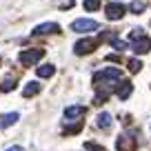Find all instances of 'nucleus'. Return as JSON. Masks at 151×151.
Here are the masks:
<instances>
[{
	"instance_id": "obj_1",
	"label": "nucleus",
	"mask_w": 151,
	"mask_h": 151,
	"mask_svg": "<svg viewBox=\"0 0 151 151\" xmlns=\"http://www.w3.org/2000/svg\"><path fill=\"white\" fill-rule=\"evenodd\" d=\"M120 78H122V71L120 69H116V67H107V69H102V71H98V73H93V82H96V87H102V93L107 96V91L111 89V85H116V82H120Z\"/></svg>"
},
{
	"instance_id": "obj_2",
	"label": "nucleus",
	"mask_w": 151,
	"mask_h": 151,
	"mask_svg": "<svg viewBox=\"0 0 151 151\" xmlns=\"http://www.w3.org/2000/svg\"><path fill=\"white\" fill-rule=\"evenodd\" d=\"M131 49L136 53H147V51H151V40L145 36V31L142 29H133L131 31Z\"/></svg>"
},
{
	"instance_id": "obj_3",
	"label": "nucleus",
	"mask_w": 151,
	"mask_h": 151,
	"mask_svg": "<svg viewBox=\"0 0 151 151\" xmlns=\"http://www.w3.org/2000/svg\"><path fill=\"white\" fill-rule=\"evenodd\" d=\"M100 24L96 22V20H91V18H78V20H73L71 22V29L73 31H78V33H89V31H96Z\"/></svg>"
},
{
	"instance_id": "obj_4",
	"label": "nucleus",
	"mask_w": 151,
	"mask_h": 151,
	"mask_svg": "<svg viewBox=\"0 0 151 151\" xmlns=\"http://www.w3.org/2000/svg\"><path fill=\"white\" fill-rule=\"evenodd\" d=\"M42 56H45L42 49H27V51L20 53V62H22L24 67H31V65H36Z\"/></svg>"
},
{
	"instance_id": "obj_5",
	"label": "nucleus",
	"mask_w": 151,
	"mask_h": 151,
	"mask_svg": "<svg viewBox=\"0 0 151 151\" xmlns=\"http://www.w3.org/2000/svg\"><path fill=\"white\" fill-rule=\"evenodd\" d=\"M104 11H107V18L109 20H120L124 16V11H127V7L120 5V2H109Z\"/></svg>"
},
{
	"instance_id": "obj_6",
	"label": "nucleus",
	"mask_w": 151,
	"mask_h": 151,
	"mask_svg": "<svg viewBox=\"0 0 151 151\" xmlns=\"http://www.w3.org/2000/svg\"><path fill=\"white\" fill-rule=\"evenodd\" d=\"M96 49V40H91V38H85V40H78V42L73 45V51L78 53V56H85V53H91Z\"/></svg>"
},
{
	"instance_id": "obj_7",
	"label": "nucleus",
	"mask_w": 151,
	"mask_h": 151,
	"mask_svg": "<svg viewBox=\"0 0 151 151\" xmlns=\"http://www.w3.org/2000/svg\"><path fill=\"white\" fill-rule=\"evenodd\" d=\"M58 31H60L58 22H42V24H38L31 33L33 36H45V33H58Z\"/></svg>"
},
{
	"instance_id": "obj_8",
	"label": "nucleus",
	"mask_w": 151,
	"mask_h": 151,
	"mask_svg": "<svg viewBox=\"0 0 151 151\" xmlns=\"http://www.w3.org/2000/svg\"><path fill=\"white\" fill-rule=\"evenodd\" d=\"M80 116H85V107H78V104H73V107H67V109H65V118H67V122H69V120H73V118H80Z\"/></svg>"
},
{
	"instance_id": "obj_9",
	"label": "nucleus",
	"mask_w": 151,
	"mask_h": 151,
	"mask_svg": "<svg viewBox=\"0 0 151 151\" xmlns=\"http://www.w3.org/2000/svg\"><path fill=\"white\" fill-rule=\"evenodd\" d=\"M18 118H20V113H5V116H0V129H7V127H11V124H16L18 122Z\"/></svg>"
},
{
	"instance_id": "obj_10",
	"label": "nucleus",
	"mask_w": 151,
	"mask_h": 151,
	"mask_svg": "<svg viewBox=\"0 0 151 151\" xmlns=\"http://www.w3.org/2000/svg\"><path fill=\"white\" fill-rule=\"evenodd\" d=\"M111 122H113V120H111V113H107V111H102L98 118H96V124H98L100 129H109V127H111Z\"/></svg>"
},
{
	"instance_id": "obj_11",
	"label": "nucleus",
	"mask_w": 151,
	"mask_h": 151,
	"mask_svg": "<svg viewBox=\"0 0 151 151\" xmlns=\"http://www.w3.org/2000/svg\"><path fill=\"white\" fill-rule=\"evenodd\" d=\"M131 91H133L131 82H122V85L118 87V91H116V93H118V98H120V100H127L129 96H131Z\"/></svg>"
},
{
	"instance_id": "obj_12",
	"label": "nucleus",
	"mask_w": 151,
	"mask_h": 151,
	"mask_svg": "<svg viewBox=\"0 0 151 151\" xmlns=\"http://www.w3.org/2000/svg\"><path fill=\"white\" fill-rule=\"evenodd\" d=\"M40 78H51L53 73H56V67L53 65H42V67H38V71H36Z\"/></svg>"
},
{
	"instance_id": "obj_13",
	"label": "nucleus",
	"mask_w": 151,
	"mask_h": 151,
	"mask_svg": "<svg viewBox=\"0 0 151 151\" xmlns=\"http://www.w3.org/2000/svg\"><path fill=\"white\" fill-rule=\"evenodd\" d=\"M38 91H40V85H38V82H27V87L22 89V96L24 98H31V96H36Z\"/></svg>"
},
{
	"instance_id": "obj_14",
	"label": "nucleus",
	"mask_w": 151,
	"mask_h": 151,
	"mask_svg": "<svg viewBox=\"0 0 151 151\" xmlns=\"http://www.w3.org/2000/svg\"><path fill=\"white\" fill-rule=\"evenodd\" d=\"M118 149H122V151H133V140H127V136H120V138H118Z\"/></svg>"
},
{
	"instance_id": "obj_15",
	"label": "nucleus",
	"mask_w": 151,
	"mask_h": 151,
	"mask_svg": "<svg viewBox=\"0 0 151 151\" xmlns=\"http://www.w3.org/2000/svg\"><path fill=\"white\" fill-rule=\"evenodd\" d=\"M14 87H16V78H7V80H2V85H0V91L7 93V91H11Z\"/></svg>"
},
{
	"instance_id": "obj_16",
	"label": "nucleus",
	"mask_w": 151,
	"mask_h": 151,
	"mask_svg": "<svg viewBox=\"0 0 151 151\" xmlns=\"http://www.w3.org/2000/svg\"><path fill=\"white\" fill-rule=\"evenodd\" d=\"M82 7H85L87 11H96V9H100V0H85Z\"/></svg>"
},
{
	"instance_id": "obj_17",
	"label": "nucleus",
	"mask_w": 151,
	"mask_h": 151,
	"mask_svg": "<svg viewBox=\"0 0 151 151\" xmlns=\"http://www.w3.org/2000/svg\"><path fill=\"white\" fill-rule=\"evenodd\" d=\"M129 11H133V14H142V11H145V2H140V0L131 2V5H129Z\"/></svg>"
},
{
	"instance_id": "obj_18",
	"label": "nucleus",
	"mask_w": 151,
	"mask_h": 151,
	"mask_svg": "<svg viewBox=\"0 0 151 151\" xmlns=\"http://www.w3.org/2000/svg\"><path fill=\"white\" fill-rule=\"evenodd\" d=\"M111 45H113L116 49H118V51H122V49H127V47H129V45L124 42V40H120V38H113V40H111Z\"/></svg>"
},
{
	"instance_id": "obj_19",
	"label": "nucleus",
	"mask_w": 151,
	"mask_h": 151,
	"mask_svg": "<svg viewBox=\"0 0 151 151\" xmlns=\"http://www.w3.org/2000/svg\"><path fill=\"white\" fill-rule=\"evenodd\" d=\"M129 69H131L133 73H138V71L142 69V62L140 60H131V62H129Z\"/></svg>"
},
{
	"instance_id": "obj_20",
	"label": "nucleus",
	"mask_w": 151,
	"mask_h": 151,
	"mask_svg": "<svg viewBox=\"0 0 151 151\" xmlns=\"http://www.w3.org/2000/svg\"><path fill=\"white\" fill-rule=\"evenodd\" d=\"M87 149H89V151H104L102 147H98V145H91V142L87 145Z\"/></svg>"
},
{
	"instance_id": "obj_21",
	"label": "nucleus",
	"mask_w": 151,
	"mask_h": 151,
	"mask_svg": "<svg viewBox=\"0 0 151 151\" xmlns=\"http://www.w3.org/2000/svg\"><path fill=\"white\" fill-rule=\"evenodd\" d=\"M7 151H22V147H9Z\"/></svg>"
}]
</instances>
